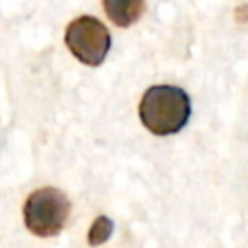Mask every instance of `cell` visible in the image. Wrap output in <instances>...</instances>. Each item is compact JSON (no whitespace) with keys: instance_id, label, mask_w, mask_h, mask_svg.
Here are the masks:
<instances>
[{"instance_id":"6da1fadb","label":"cell","mask_w":248,"mask_h":248,"mask_svg":"<svg viewBox=\"0 0 248 248\" xmlns=\"http://www.w3.org/2000/svg\"><path fill=\"white\" fill-rule=\"evenodd\" d=\"M140 118L157 136L176 134L190 118V99L184 89L174 85L149 87L140 103Z\"/></svg>"},{"instance_id":"7a4b0ae2","label":"cell","mask_w":248,"mask_h":248,"mask_svg":"<svg viewBox=\"0 0 248 248\" xmlns=\"http://www.w3.org/2000/svg\"><path fill=\"white\" fill-rule=\"evenodd\" d=\"M70 215V202L64 192L56 188H39L25 200L23 221L37 236H54L66 225Z\"/></svg>"},{"instance_id":"3957f363","label":"cell","mask_w":248,"mask_h":248,"mask_svg":"<svg viewBox=\"0 0 248 248\" xmlns=\"http://www.w3.org/2000/svg\"><path fill=\"white\" fill-rule=\"evenodd\" d=\"M66 45L79 62L99 66L110 48V35L97 17L81 16L68 25Z\"/></svg>"},{"instance_id":"277c9868","label":"cell","mask_w":248,"mask_h":248,"mask_svg":"<svg viewBox=\"0 0 248 248\" xmlns=\"http://www.w3.org/2000/svg\"><path fill=\"white\" fill-rule=\"evenodd\" d=\"M103 6H105V12L108 14V17L118 27L132 25L145 10V4L141 0H107Z\"/></svg>"},{"instance_id":"5b68a950","label":"cell","mask_w":248,"mask_h":248,"mask_svg":"<svg viewBox=\"0 0 248 248\" xmlns=\"http://www.w3.org/2000/svg\"><path fill=\"white\" fill-rule=\"evenodd\" d=\"M112 229H114L112 221H110L108 217H105V215H99V217L95 219V223L91 225V229H89L87 242H89L91 246H99V244L107 242V240L110 238V234H112Z\"/></svg>"}]
</instances>
